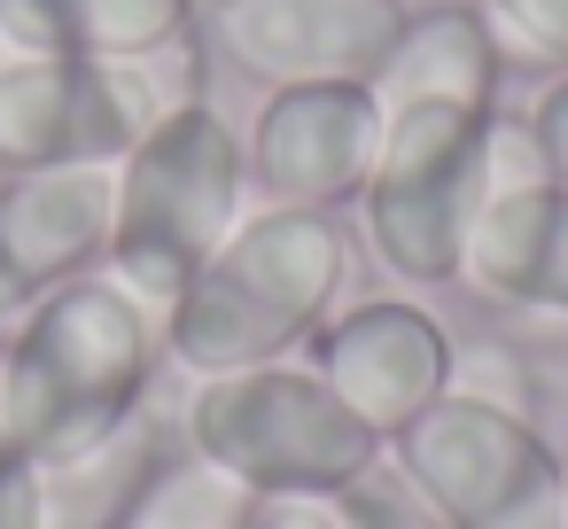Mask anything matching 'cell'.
<instances>
[{"mask_svg":"<svg viewBox=\"0 0 568 529\" xmlns=\"http://www.w3.org/2000/svg\"><path fill=\"white\" fill-rule=\"evenodd\" d=\"M156 350V304H141L110 273L63 281L0 343V436L40 467H71L149 413Z\"/></svg>","mask_w":568,"mask_h":529,"instance_id":"6da1fadb","label":"cell"},{"mask_svg":"<svg viewBox=\"0 0 568 529\" xmlns=\"http://www.w3.org/2000/svg\"><path fill=\"white\" fill-rule=\"evenodd\" d=\"M343 281H351V234L335 211L257 203L211 250V265L156 312V327H164V350L195 382L242 374V366H281L335 319Z\"/></svg>","mask_w":568,"mask_h":529,"instance_id":"7a4b0ae2","label":"cell"},{"mask_svg":"<svg viewBox=\"0 0 568 529\" xmlns=\"http://www.w3.org/2000/svg\"><path fill=\"white\" fill-rule=\"evenodd\" d=\"M242 211H250V156H242V133L226 125V110L164 102V118L118 164L102 273L164 312L211 265V250L242 226Z\"/></svg>","mask_w":568,"mask_h":529,"instance_id":"3957f363","label":"cell"},{"mask_svg":"<svg viewBox=\"0 0 568 529\" xmlns=\"http://www.w3.org/2000/svg\"><path fill=\"white\" fill-rule=\"evenodd\" d=\"M187 444L226 467L257 506L265 498H343L358 475L389 459L382 428H366L304 358L281 366H242V374H203L180 413Z\"/></svg>","mask_w":568,"mask_h":529,"instance_id":"277c9868","label":"cell"},{"mask_svg":"<svg viewBox=\"0 0 568 529\" xmlns=\"http://www.w3.org/2000/svg\"><path fill=\"white\" fill-rule=\"evenodd\" d=\"M490 141H498V110H452V102L389 110L374 172L351 203L366 226V250L389 281H405V288L459 281L467 226L490 195Z\"/></svg>","mask_w":568,"mask_h":529,"instance_id":"5b68a950","label":"cell"},{"mask_svg":"<svg viewBox=\"0 0 568 529\" xmlns=\"http://www.w3.org/2000/svg\"><path fill=\"white\" fill-rule=\"evenodd\" d=\"M389 467L444 529H568V459L529 413L444 389L389 436Z\"/></svg>","mask_w":568,"mask_h":529,"instance_id":"8992f818","label":"cell"},{"mask_svg":"<svg viewBox=\"0 0 568 529\" xmlns=\"http://www.w3.org/2000/svg\"><path fill=\"white\" fill-rule=\"evenodd\" d=\"M156 118H164V94L141 63H79V55L0 48V172L125 164Z\"/></svg>","mask_w":568,"mask_h":529,"instance_id":"52a82bcc","label":"cell"},{"mask_svg":"<svg viewBox=\"0 0 568 529\" xmlns=\"http://www.w3.org/2000/svg\"><path fill=\"white\" fill-rule=\"evenodd\" d=\"M382 94L366 79H320V87H265L242 156H250V187L265 203L288 211H351L374 149H382Z\"/></svg>","mask_w":568,"mask_h":529,"instance_id":"ba28073f","label":"cell"},{"mask_svg":"<svg viewBox=\"0 0 568 529\" xmlns=\"http://www.w3.org/2000/svg\"><path fill=\"white\" fill-rule=\"evenodd\" d=\"M405 17H413L405 0H203L211 48L257 87H320V79L374 87Z\"/></svg>","mask_w":568,"mask_h":529,"instance_id":"9c48e42d","label":"cell"},{"mask_svg":"<svg viewBox=\"0 0 568 529\" xmlns=\"http://www.w3.org/2000/svg\"><path fill=\"white\" fill-rule=\"evenodd\" d=\"M452 350L459 343L428 304L366 296V304H335V319L304 343V366L389 444L413 413H428L452 389Z\"/></svg>","mask_w":568,"mask_h":529,"instance_id":"30bf717a","label":"cell"},{"mask_svg":"<svg viewBox=\"0 0 568 529\" xmlns=\"http://www.w3.org/2000/svg\"><path fill=\"white\" fill-rule=\"evenodd\" d=\"M110 195L118 164L87 172H0V335L40 296L110 257Z\"/></svg>","mask_w":568,"mask_h":529,"instance_id":"8fae6325","label":"cell"},{"mask_svg":"<svg viewBox=\"0 0 568 529\" xmlns=\"http://www.w3.org/2000/svg\"><path fill=\"white\" fill-rule=\"evenodd\" d=\"M459 288L483 296L490 312L568 319V187L552 180L490 187L459 250Z\"/></svg>","mask_w":568,"mask_h":529,"instance_id":"7c38bea8","label":"cell"},{"mask_svg":"<svg viewBox=\"0 0 568 529\" xmlns=\"http://www.w3.org/2000/svg\"><path fill=\"white\" fill-rule=\"evenodd\" d=\"M203 0H0V48L79 63H164L195 48Z\"/></svg>","mask_w":568,"mask_h":529,"instance_id":"4fadbf2b","label":"cell"},{"mask_svg":"<svg viewBox=\"0 0 568 529\" xmlns=\"http://www.w3.org/2000/svg\"><path fill=\"white\" fill-rule=\"evenodd\" d=\"M498 24L475 0H444V9H413L389 63L374 71L382 110H420V102H452V110H498Z\"/></svg>","mask_w":568,"mask_h":529,"instance_id":"5bb4252c","label":"cell"},{"mask_svg":"<svg viewBox=\"0 0 568 529\" xmlns=\"http://www.w3.org/2000/svg\"><path fill=\"white\" fill-rule=\"evenodd\" d=\"M180 451H187V428L141 413L133 428L79 451L71 467H48V529H133L141 498L164 482Z\"/></svg>","mask_w":568,"mask_h":529,"instance_id":"9a60e30c","label":"cell"},{"mask_svg":"<svg viewBox=\"0 0 568 529\" xmlns=\"http://www.w3.org/2000/svg\"><path fill=\"white\" fill-rule=\"evenodd\" d=\"M250 521H257V498L226 467H211L195 444L164 467V482L133 513V529H250Z\"/></svg>","mask_w":568,"mask_h":529,"instance_id":"2e32d148","label":"cell"},{"mask_svg":"<svg viewBox=\"0 0 568 529\" xmlns=\"http://www.w3.org/2000/svg\"><path fill=\"white\" fill-rule=\"evenodd\" d=\"M327 506H335V529H444V521L413 498V482H405L389 459H382L374 475H358V482H351L343 498H327Z\"/></svg>","mask_w":568,"mask_h":529,"instance_id":"e0dca14e","label":"cell"},{"mask_svg":"<svg viewBox=\"0 0 568 529\" xmlns=\"http://www.w3.org/2000/svg\"><path fill=\"white\" fill-rule=\"evenodd\" d=\"M452 389H467V397H483V405H506V413H529V420H537V374H529L506 343L452 350Z\"/></svg>","mask_w":568,"mask_h":529,"instance_id":"ac0fdd59","label":"cell"},{"mask_svg":"<svg viewBox=\"0 0 568 529\" xmlns=\"http://www.w3.org/2000/svg\"><path fill=\"white\" fill-rule=\"evenodd\" d=\"M475 9H483L506 40H521L537 63L568 71V0H475Z\"/></svg>","mask_w":568,"mask_h":529,"instance_id":"d6986e66","label":"cell"},{"mask_svg":"<svg viewBox=\"0 0 568 529\" xmlns=\"http://www.w3.org/2000/svg\"><path fill=\"white\" fill-rule=\"evenodd\" d=\"M0 529H48V467L0 436Z\"/></svg>","mask_w":568,"mask_h":529,"instance_id":"ffe728a7","label":"cell"},{"mask_svg":"<svg viewBox=\"0 0 568 529\" xmlns=\"http://www.w3.org/2000/svg\"><path fill=\"white\" fill-rule=\"evenodd\" d=\"M521 133H529V149H537V172H545L552 187H568V71L529 102Z\"/></svg>","mask_w":568,"mask_h":529,"instance_id":"44dd1931","label":"cell"},{"mask_svg":"<svg viewBox=\"0 0 568 529\" xmlns=\"http://www.w3.org/2000/svg\"><path fill=\"white\" fill-rule=\"evenodd\" d=\"M250 529H335V506H320V498H265Z\"/></svg>","mask_w":568,"mask_h":529,"instance_id":"7402d4cb","label":"cell"}]
</instances>
